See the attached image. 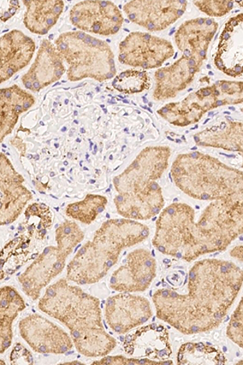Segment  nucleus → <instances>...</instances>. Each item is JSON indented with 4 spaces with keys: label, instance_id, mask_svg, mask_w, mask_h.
I'll list each match as a JSON object with an SVG mask.
<instances>
[{
    "label": "nucleus",
    "instance_id": "29",
    "mask_svg": "<svg viewBox=\"0 0 243 365\" xmlns=\"http://www.w3.org/2000/svg\"><path fill=\"white\" fill-rule=\"evenodd\" d=\"M194 4L210 16H222L234 8L233 1H195Z\"/></svg>",
    "mask_w": 243,
    "mask_h": 365
},
{
    "label": "nucleus",
    "instance_id": "24",
    "mask_svg": "<svg viewBox=\"0 0 243 365\" xmlns=\"http://www.w3.org/2000/svg\"><path fill=\"white\" fill-rule=\"evenodd\" d=\"M24 25L33 34L46 35L56 25L63 11L61 0H24Z\"/></svg>",
    "mask_w": 243,
    "mask_h": 365
},
{
    "label": "nucleus",
    "instance_id": "12",
    "mask_svg": "<svg viewBox=\"0 0 243 365\" xmlns=\"http://www.w3.org/2000/svg\"><path fill=\"white\" fill-rule=\"evenodd\" d=\"M70 21L81 31L111 36L120 31L124 19L115 4L88 0L73 6Z\"/></svg>",
    "mask_w": 243,
    "mask_h": 365
},
{
    "label": "nucleus",
    "instance_id": "9",
    "mask_svg": "<svg viewBox=\"0 0 243 365\" xmlns=\"http://www.w3.org/2000/svg\"><path fill=\"white\" fill-rule=\"evenodd\" d=\"M242 103V82L222 81L190 94L181 102L165 105V117L171 125L185 127L200 121L207 111Z\"/></svg>",
    "mask_w": 243,
    "mask_h": 365
},
{
    "label": "nucleus",
    "instance_id": "16",
    "mask_svg": "<svg viewBox=\"0 0 243 365\" xmlns=\"http://www.w3.org/2000/svg\"><path fill=\"white\" fill-rule=\"evenodd\" d=\"M187 2L158 1V0H134L123 6L128 19L147 31H162L173 25L185 14Z\"/></svg>",
    "mask_w": 243,
    "mask_h": 365
},
{
    "label": "nucleus",
    "instance_id": "34",
    "mask_svg": "<svg viewBox=\"0 0 243 365\" xmlns=\"http://www.w3.org/2000/svg\"><path fill=\"white\" fill-rule=\"evenodd\" d=\"M237 364H243V359L242 360H240L239 361L237 362Z\"/></svg>",
    "mask_w": 243,
    "mask_h": 365
},
{
    "label": "nucleus",
    "instance_id": "13",
    "mask_svg": "<svg viewBox=\"0 0 243 365\" xmlns=\"http://www.w3.org/2000/svg\"><path fill=\"white\" fill-rule=\"evenodd\" d=\"M153 313L150 300L133 293L120 292L106 300L105 319L113 331L125 334L149 322Z\"/></svg>",
    "mask_w": 243,
    "mask_h": 365
},
{
    "label": "nucleus",
    "instance_id": "4",
    "mask_svg": "<svg viewBox=\"0 0 243 365\" xmlns=\"http://www.w3.org/2000/svg\"><path fill=\"white\" fill-rule=\"evenodd\" d=\"M168 146H150L114 179L115 204L124 219L146 221L163 210L165 200L157 180L169 166Z\"/></svg>",
    "mask_w": 243,
    "mask_h": 365
},
{
    "label": "nucleus",
    "instance_id": "7",
    "mask_svg": "<svg viewBox=\"0 0 243 365\" xmlns=\"http://www.w3.org/2000/svg\"><path fill=\"white\" fill-rule=\"evenodd\" d=\"M55 45L68 66L70 81L91 78L103 82L116 75L115 55L110 45L83 31L63 33Z\"/></svg>",
    "mask_w": 243,
    "mask_h": 365
},
{
    "label": "nucleus",
    "instance_id": "15",
    "mask_svg": "<svg viewBox=\"0 0 243 365\" xmlns=\"http://www.w3.org/2000/svg\"><path fill=\"white\" fill-rule=\"evenodd\" d=\"M123 346L129 356L149 359L157 364H174L170 360L173 354L170 334L167 329L160 324H150L129 332Z\"/></svg>",
    "mask_w": 243,
    "mask_h": 365
},
{
    "label": "nucleus",
    "instance_id": "33",
    "mask_svg": "<svg viewBox=\"0 0 243 365\" xmlns=\"http://www.w3.org/2000/svg\"><path fill=\"white\" fill-rule=\"evenodd\" d=\"M83 364L81 362H79V361L66 362V363H64L63 364Z\"/></svg>",
    "mask_w": 243,
    "mask_h": 365
},
{
    "label": "nucleus",
    "instance_id": "25",
    "mask_svg": "<svg viewBox=\"0 0 243 365\" xmlns=\"http://www.w3.org/2000/svg\"><path fill=\"white\" fill-rule=\"evenodd\" d=\"M26 308L25 300L14 287L0 289V353L3 354L13 343L14 321Z\"/></svg>",
    "mask_w": 243,
    "mask_h": 365
},
{
    "label": "nucleus",
    "instance_id": "21",
    "mask_svg": "<svg viewBox=\"0 0 243 365\" xmlns=\"http://www.w3.org/2000/svg\"><path fill=\"white\" fill-rule=\"evenodd\" d=\"M36 50L34 41L17 29L6 33L0 38V82L6 81L31 63Z\"/></svg>",
    "mask_w": 243,
    "mask_h": 365
},
{
    "label": "nucleus",
    "instance_id": "27",
    "mask_svg": "<svg viewBox=\"0 0 243 365\" xmlns=\"http://www.w3.org/2000/svg\"><path fill=\"white\" fill-rule=\"evenodd\" d=\"M108 200L98 194H88L82 201L69 204L66 215L70 219L90 225L105 210Z\"/></svg>",
    "mask_w": 243,
    "mask_h": 365
},
{
    "label": "nucleus",
    "instance_id": "35",
    "mask_svg": "<svg viewBox=\"0 0 243 365\" xmlns=\"http://www.w3.org/2000/svg\"><path fill=\"white\" fill-rule=\"evenodd\" d=\"M243 110V109H242Z\"/></svg>",
    "mask_w": 243,
    "mask_h": 365
},
{
    "label": "nucleus",
    "instance_id": "28",
    "mask_svg": "<svg viewBox=\"0 0 243 365\" xmlns=\"http://www.w3.org/2000/svg\"><path fill=\"white\" fill-rule=\"evenodd\" d=\"M112 86L122 93L135 94L149 90L150 80L145 71L129 69L116 76Z\"/></svg>",
    "mask_w": 243,
    "mask_h": 365
},
{
    "label": "nucleus",
    "instance_id": "5",
    "mask_svg": "<svg viewBox=\"0 0 243 365\" xmlns=\"http://www.w3.org/2000/svg\"><path fill=\"white\" fill-rule=\"evenodd\" d=\"M150 228L138 221H105L76 252L67 267V279L77 285L97 284L114 267L121 252L149 238Z\"/></svg>",
    "mask_w": 243,
    "mask_h": 365
},
{
    "label": "nucleus",
    "instance_id": "10",
    "mask_svg": "<svg viewBox=\"0 0 243 365\" xmlns=\"http://www.w3.org/2000/svg\"><path fill=\"white\" fill-rule=\"evenodd\" d=\"M175 50L170 41L144 32H133L118 47V61L125 66L153 69L173 57Z\"/></svg>",
    "mask_w": 243,
    "mask_h": 365
},
{
    "label": "nucleus",
    "instance_id": "2",
    "mask_svg": "<svg viewBox=\"0 0 243 365\" xmlns=\"http://www.w3.org/2000/svg\"><path fill=\"white\" fill-rule=\"evenodd\" d=\"M243 234V199L211 201L195 220L192 206L176 202L163 209L152 243L158 252L192 262L224 251Z\"/></svg>",
    "mask_w": 243,
    "mask_h": 365
},
{
    "label": "nucleus",
    "instance_id": "18",
    "mask_svg": "<svg viewBox=\"0 0 243 365\" xmlns=\"http://www.w3.org/2000/svg\"><path fill=\"white\" fill-rule=\"evenodd\" d=\"M63 62L56 45L44 39L31 68L22 76L24 86L32 92H39L55 83L66 72Z\"/></svg>",
    "mask_w": 243,
    "mask_h": 365
},
{
    "label": "nucleus",
    "instance_id": "6",
    "mask_svg": "<svg viewBox=\"0 0 243 365\" xmlns=\"http://www.w3.org/2000/svg\"><path fill=\"white\" fill-rule=\"evenodd\" d=\"M170 174L182 192L199 201L243 199V172L202 153L177 156Z\"/></svg>",
    "mask_w": 243,
    "mask_h": 365
},
{
    "label": "nucleus",
    "instance_id": "22",
    "mask_svg": "<svg viewBox=\"0 0 243 365\" xmlns=\"http://www.w3.org/2000/svg\"><path fill=\"white\" fill-rule=\"evenodd\" d=\"M217 27L218 24L210 19H197L183 23L175 36L177 48L183 56L204 62Z\"/></svg>",
    "mask_w": 243,
    "mask_h": 365
},
{
    "label": "nucleus",
    "instance_id": "32",
    "mask_svg": "<svg viewBox=\"0 0 243 365\" xmlns=\"http://www.w3.org/2000/svg\"><path fill=\"white\" fill-rule=\"evenodd\" d=\"M230 256L243 263V245L235 247L230 251Z\"/></svg>",
    "mask_w": 243,
    "mask_h": 365
},
{
    "label": "nucleus",
    "instance_id": "8",
    "mask_svg": "<svg viewBox=\"0 0 243 365\" xmlns=\"http://www.w3.org/2000/svg\"><path fill=\"white\" fill-rule=\"evenodd\" d=\"M85 238L74 221H64L56 230V245L46 247L19 278L26 295L37 300L43 288L63 272L67 259Z\"/></svg>",
    "mask_w": 243,
    "mask_h": 365
},
{
    "label": "nucleus",
    "instance_id": "1",
    "mask_svg": "<svg viewBox=\"0 0 243 365\" xmlns=\"http://www.w3.org/2000/svg\"><path fill=\"white\" fill-rule=\"evenodd\" d=\"M243 285V269L232 262L205 259L190 269L187 292H154L157 319L186 335L213 331L221 325Z\"/></svg>",
    "mask_w": 243,
    "mask_h": 365
},
{
    "label": "nucleus",
    "instance_id": "19",
    "mask_svg": "<svg viewBox=\"0 0 243 365\" xmlns=\"http://www.w3.org/2000/svg\"><path fill=\"white\" fill-rule=\"evenodd\" d=\"M215 66L224 74H243V14L230 19L224 27L214 58Z\"/></svg>",
    "mask_w": 243,
    "mask_h": 365
},
{
    "label": "nucleus",
    "instance_id": "17",
    "mask_svg": "<svg viewBox=\"0 0 243 365\" xmlns=\"http://www.w3.org/2000/svg\"><path fill=\"white\" fill-rule=\"evenodd\" d=\"M23 176L16 172L7 156L0 155V225H11L33 199Z\"/></svg>",
    "mask_w": 243,
    "mask_h": 365
},
{
    "label": "nucleus",
    "instance_id": "23",
    "mask_svg": "<svg viewBox=\"0 0 243 365\" xmlns=\"http://www.w3.org/2000/svg\"><path fill=\"white\" fill-rule=\"evenodd\" d=\"M35 98L31 93L17 86L0 91V140L13 132L19 117L31 108Z\"/></svg>",
    "mask_w": 243,
    "mask_h": 365
},
{
    "label": "nucleus",
    "instance_id": "14",
    "mask_svg": "<svg viewBox=\"0 0 243 365\" xmlns=\"http://www.w3.org/2000/svg\"><path fill=\"white\" fill-rule=\"evenodd\" d=\"M157 275V262L150 251L138 249L127 256L126 262L113 273L110 287L123 293L144 292Z\"/></svg>",
    "mask_w": 243,
    "mask_h": 365
},
{
    "label": "nucleus",
    "instance_id": "26",
    "mask_svg": "<svg viewBox=\"0 0 243 365\" xmlns=\"http://www.w3.org/2000/svg\"><path fill=\"white\" fill-rule=\"evenodd\" d=\"M179 364H225L227 359L222 350L210 344L187 343L177 355Z\"/></svg>",
    "mask_w": 243,
    "mask_h": 365
},
{
    "label": "nucleus",
    "instance_id": "11",
    "mask_svg": "<svg viewBox=\"0 0 243 365\" xmlns=\"http://www.w3.org/2000/svg\"><path fill=\"white\" fill-rule=\"evenodd\" d=\"M21 338L39 354L62 355L74 346L71 335L54 322L37 314L26 316L19 322Z\"/></svg>",
    "mask_w": 243,
    "mask_h": 365
},
{
    "label": "nucleus",
    "instance_id": "31",
    "mask_svg": "<svg viewBox=\"0 0 243 365\" xmlns=\"http://www.w3.org/2000/svg\"><path fill=\"white\" fill-rule=\"evenodd\" d=\"M22 357H25L29 364L33 363V359L31 353L25 349V347H24L21 344H16L11 354V363L20 364V360Z\"/></svg>",
    "mask_w": 243,
    "mask_h": 365
},
{
    "label": "nucleus",
    "instance_id": "20",
    "mask_svg": "<svg viewBox=\"0 0 243 365\" xmlns=\"http://www.w3.org/2000/svg\"><path fill=\"white\" fill-rule=\"evenodd\" d=\"M203 61L182 56L172 66L159 68L155 73L156 86L152 97L156 101L173 98L192 83Z\"/></svg>",
    "mask_w": 243,
    "mask_h": 365
},
{
    "label": "nucleus",
    "instance_id": "30",
    "mask_svg": "<svg viewBox=\"0 0 243 365\" xmlns=\"http://www.w3.org/2000/svg\"><path fill=\"white\" fill-rule=\"evenodd\" d=\"M92 364H154L157 365L155 361L149 360V359H141L135 357H126L124 356H105L100 360L93 361Z\"/></svg>",
    "mask_w": 243,
    "mask_h": 365
},
{
    "label": "nucleus",
    "instance_id": "3",
    "mask_svg": "<svg viewBox=\"0 0 243 365\" xmlns=\"http://www.w3.org/2000/svg\"><path fill=\"white\" fill-rule=\"evenodd\" d=\"M38 309L68 328L76 351L83 356L104 357L117 346L104 327L100 300L66 279L47 287Z\"/></svg>",
    "mask_w": 243,
    "mask_h": 365
}]
</instances>
